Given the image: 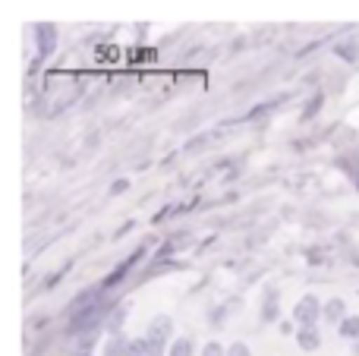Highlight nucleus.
I'll use <instances>...</instances> for the list:
<instances>
[]
</instances>
